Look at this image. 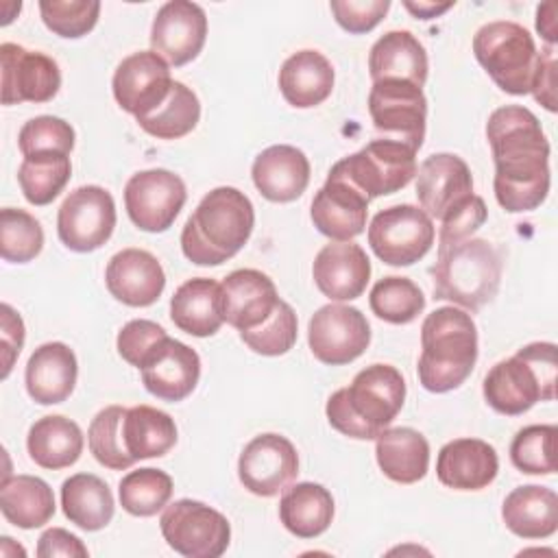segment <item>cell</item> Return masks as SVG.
Instances as JSON below:
<instances>
[{
	"instance_id": "cell-11",
	"label": "cell",
	"mask_w": 558,
	"mask_h": 558,
	"mask_svg": "<svg viewBox=\"0 0 558 558\" xmlns=\"http://www.w3.org/2000/svg\"><path fill=\"white\" fill-rule=\"evenodd\" d=\"M366 235L373 253L384 264L412 266L429 253L436 229L421 207L403 203L377 211Z\"/></svg>"
},
{
	"instance_id": "cell-37",
	"label": "cell",
	"mask_w": 558,
	"mask_h": 558,
	"mask_svg": "<svg viewBox=\"0 0 558 558\" xmlns=\"http://www.w3.org/2000/svg\"><path fill=\"white\" fill-rule=\"evenodd\" d=\"M122 436L129 456L137 460L161 458L177 445L174 418L153 405L126 408L122 421Z\"/></svg>"
},
{
	"instance_id": "cell-7",
	"label": "cell",
	"mask_w": 558,
	"mask_h": 558,
	"mask_svg": "<svg viewBox=\"0 0 558 558\" xmlns=\"http://www.w3.org/2000/svg\"><path fill=\"white\" fill-rule=\"evenodd\" d=\"M473 54L501 92L530 94L538 50L527 28L510 20L488 22L473 37Z\"/></svg>"
},
{
	"instance_id": "cell-1",
	"label": "cell",
	"mask_w": 558,
	"mask_h": 558,
	"mask_svg": "<svg viewBox=\"0 0 558 558\" xmlns=\"http://www.w3.org/2000/svg\"><path fill=\"white\" fill-rule=\"evenodd\" d=\"M486 137L497 203L510 214L541 207L549 192V142L538 118L521 105L499 107L486 122Z\"/></svg>"
},
{
	"instance_id": "cell-16",
	"label": "cell",
	"mask_w": 558,
	"mask_h": 558,
	"mask_svg": "<svg viewBox=\"0 0 558 558\" xmlns=\"http://www.w3.org/2000/svg\"><path fill=\"white\" fill-rule=\"evenodd\" d=\"M170 65L153 50L124 57L111 78L113 98L135 120L155 111L172 89Z\"/></svg>"
},
{
	"instance_id": "cell-41",
	"label": "cell",
	"mask_w": 558,
	"mask_h": 558,
	"mask_svg": "<svg viewBox=\"0 0 558 558\" xmlns=\"http://www.w3.org/2000/svg\"><path fill=\"white\" fill-rule=\"evenodd\" d=\"M368 305L377 318L392 325H408L425 310V296L412 279L390 275L373 286Z\"/></svg>"
},
{
	"instance_id": "cell-54",
	"label": "cell",
	"mask_w": 558,
	"mask_h": 558,
	"mask_svg": "<svg viewBox=\"0 0 558 558\" xmlns=\"http://www.w3.org/2000/svg\"><path fill=\"white\" fill-rule=\"evenodd\" d=\"M558 4L556 2H543L536 9V31L547 41V46H554L558 41Z\"/></svg>"
},
{
	"instance_id": "cell-51",
	"label": "cell",
	"mask_w": 558,
	"mask_h": 558,
	"mask_svg": "<svg viewBox=\"0 0 558 558\" xmlns=\"http://www.w3.org/2000/svg\"><path fill=\"white\" fill-rule=\"evenodd\" d=\"M556 87H558L556 50H554V46H545L536 57V68H534V78H532L530 92L534 94V100L541 102L551 113L558 109Z\"/></svg>"
},
{
	"instance_id": "cell-8",
	"label": "cell",
	"mask_w": 558,
	"mask_h": 558,
	"mask_svg": "<svg viewBox=\"0 0 558 558\" xmlns=\"http://www.w3.org/2000/svg\"><path fill=\"white\" fill-rule=\"evenodd\" d=\"M416 153L395 140H373L357 153L336 161L331 172L347 179L368 198L395 194L416 177Z\"/></svg>"
},
{
	"instance_id": "cell-18",
	"label": "cell",
	"mask_w": 558,
	"mask_h": 558,
	"mask_svg": "<svg viewBox=\"0 0 558 558\" xmlns=\"http://www.w3.org/2000/svg\"><path fill=\"white\" fill-rule=\"evenodd\" d=\"M207 39V15L190 0H170L159 7L150 26V48L168 65H185L198 57Z\"/></svg>"
},
{
	"instance_id": "cell-39",
	"label": "cell",
	"mask_w": 558,
	"mask_h": 558,
	"mask_svg": "<svg viewBox=\"0 0 558 558\" xmlns=\"http://www.w3.org/2000/svg\"><path fill=\"white\" fill-rule=\"evenodd\" d=\"M201 120L198 96L181 81L172 83L168 98L148 116L137 118V124L157 140H179L194 131Z\"/></svg>"
},
{
	"instance_id": "cell-13",
	"label": "cell",
	"mask_w": 558,
	"mask_h": 558,
	"mask_svg": "<svg viewBox=\"0 0 558 558\" xmlns=\"http://www.w3.org/2000/svg\"><path fill=\"white\" fill-rule=\"evenodd\" d=\"M185 201L183 179L166 168L135 172L124 185V207L131 222L148 233L168 231Z\"/></svg>"
},
{
	"instance_id": "cell-53",
	"label": "cell",
	"mask_w": 558,
	"mask_h": 558,
	"mask_svg": "<svg viewBox=\"0 0 558 558\" xmlns=\"http://www.w3.org/2000/svg\"><path fill=\"white\" fill-rule=\"evenodd\" d=\"M37 556L39 558H54V556L87 558V547L76 534L63 527H50L37 541Z\"/></svg>"
},
{
	"instance_id": "cell-30",
	"label": "cell",
	"mask_w": 558,
	"mask_h": 558,
	"mask_svg": "<svg viewBox=\"0 0 558 558\" xmlns=\"http://www.w3.org/2000/svg\"><path fill=\"white\" fill-rule=\"evenodd\" d=\"M427 68V52L410 31H388L368 52V74L373 83L381 78H403L423 87Z\"/></svg>"
},
{
	"instance_id": "cell-23",
	"label": "cell",
	"mask_w": 558,
	"mask_h": 558,
	"mask_svg": "<svg viewBox=\"0 0 558 558\" xmlns=\"http://www.w3.org/2000/svg\"><path fill=\"white\" fill-rule=\"evenodd\" d=\"M105 283L116 301L129 307H148L161 296L166 272L153 253L144 248H122L109 259Z\"/></svg>"
},
{
	"instance_id": "cell-24",
	"label": "cell",
	"mask_w": 558,
	"mask_h": 558,
	"mask_svg": "<svg viewBox=\"0 0 558 558\" xmlns=\"http://www.w3.org/2000/svg\"><path fill=\"white\" fill-rule=\"evenodd\" d=\"M312 277L327 299L353 301L366 290L371 279V259L355 242H329L316 253Z\"/></svg>"
},
{
	"instance_id": "cell-55",
	"label": "cell",
	"mask_w": 558,
	"mask_h": 558,
	"mask_svg": "<svg viewBox=\"0 0 558 558\" xmlns=\"http://www.w3.org/2000/svg\"><path fill=\"white\" fill-rule=\"evenodd\" d=\"M403 7L418 20H432V17H438L442 15L445 11H449L453 7V2H403Z\"/></svg>"
},
{
	"instance_id": "cell-21",
	"label": "cell",
	"mask_w": 558,
	"mask_h": 558,
	"mask_svg": "<svg viewBox=\"0 0 558 558\" xmlns=\"http://www.w3.org/2000/svg\"><path fill=\"white\" fill-rule=\"evenodd\" d=\"M371 198L347 179L331 172L312 198L310 216L314 227L336 242H351L366 229Z\"/></svg>"
},
{
	"instance_id": "cell-12",
	"label": "cell",
	"mask_w": 558,
	"mask_h": 558,
	"mask_svg": "<svg viewBox=\"0 0 558 558\" xmlns=\"http://www.w3.org/2000/svg\"><path fill=\"white\" fill-rule=\"evenodd\" d=\"M113 196L100 185L72 190L57 211V233L65 248L92 253L100 248L116 229Z\"/></svg>"
},
{
	"instance_id": "cell-36",
	"label": "cell",
	"mask_w": 558,
	"mask_h": 558,
	"mask_svg": "<svg viewBox=\"0 0 558 558\" xmlns=\"http://www.w3.org/2000/svg\"><path fill=\"white\" fill-rule=\"evenodd\" d=\"M61 508L70 523L96 532L113 519L116 501L105 480L94 473H74L61 484Z\"/></svg>"
},
{
	"instance_id": "cell-47",
	"label": "cell",
	"mask_w": 558,
	"mask_h": 558,
	"mask_svg": "<svg viewBox=\"0 0 558 558\" xmlns=\"http://www.w3.org/2000/svg\"><path fill=\"white\" fill-rule=\"evenodd\" d=\"M17 146L24 157L39 153L70 155L74 148V129L57 116H37L24 122L17 135Z\"/></svg>"
},
{
	"instance_id": "cell-28",
	"label": "cell",
	"mask_w": 558,
	"mask_h": 558,
	"mask_svg": "<svg viewBox=\"0 0 558 558\" xmlns=\"http://www.w3.org/2000/svg\"><path fill=\"white\" fill-rule=\"evenodd\" d=\"M333 78V65L323 52L299 50L279 70V92L288 105L310 109L331 96Z\"/></svg>"
},
{
	"instance_id": "cell-26",
	"label": "cell",
	"mask_w": 558,
	"mask_h": 558,
	"mask_svg": "<svg viewBox=\"0 0 558 558\" xmlns=\"http://www.w3.org/2000/svg\"><path fill=\"white\" fill-rule=\"evenodd\" d=\"M251 177L266 201L292 203L307 190L310 159L296 146L275 144L255 157Z\"/></svg>"
},
{
	"instance_id": "cell-3",
	"label": "cell",
	"mask_w": 558,
	"mask_h": 558,
	"mask_svg": "<svg viewBox=\"0 0 558 558\" xmlns=\"http://www.w3.org/2000/svg\"><path fill=\"white\" fill-rule=\"evenodd\" d=\"M403 401V375L390 364H371L327 399L325 414L336 432L355 440H375L397 418Z\"/></svg>"
},
{
	"instance_id": "cell-20",
	"label": "cell",
	"mask_w": 558,
	"mask_h": 558,
	"mask_svg": "<svg viewBox=\"0 0 558 558\" xmlns=\"http://www.w3.org/2000/svg\"><path fill=\"white\" fill-rule=\"evenodd\" d=\"M471 196L473 177L462 157L436 153L416 168V198L429 218L442 220Z\"/></svg>"
},
{
	"instance_id": "cell-6",
	"label": "cell",
	"mask_w": 558,
	"mask_h": 558,
	"mask_svg": "<svg viewBox=\"0 0 558 558\" xmlns=\"http://www.w3.org/2000/svg\"><path fill=\"white\" fill-rule=\"evenodd\" d=\"M556 371V344L530 342L486 373L484 399L495 412L519 416L538 401H554Z\"/></svg>"
},
{
	"instance_id": "cell-4",
	"label": "cell",
	"mask_w": 558,
	"mask_h": 558,
	"mask_svg": "<svg viewBox=\"0 0 558 558\" xmlns=\"http://www.w3.org/2000/svg\"><path fill=\"white\" fill-rule=\"evenodd\" d=\"M418 381L429 392H449L466 381L477 362V327L464 310L438 307L421 325Z\"/></svg>"
},
{
	"instance_id": "cell-14",
	"label": "cell",
	"mask_w": 558,
	"mask_h": 558,
	"mask_svg": "<svg viewBox=\"0 0 558 558\" xmlns=\"http://www.w3.org/2000/svg\"><path fill=\"white\" fill-rule=\"evenodd\" d=\"M307 344L318 362L342 366L357 360L368 349L371 325L357 307L329 303L312 314Z\"/></svg>"
},
{
	"instance_id": "cell-9",
	"label": "cell",
	"mask_w": 558,
	"mask_h": 558,
	"mask_svg": "<svg viewBox=\"0 0 558 558\" xmlns=\"http://www.w3.org/2000/svg\"><path fill=\"white\" fill-rule=\"evenodd\" d=\"M159 527L163 541L185 558H218L231 541L227 517L196 499H177L166 506Z\"/></svg>"
},
{
	"instance_id": "cell-2",
	"label": "cell",
	"mask_w": 558,
	"mask_h": 558,
	"mask_svg": "<svg viewBox=\"0 0 558 558\" xmlns=\"http://www.w3.org/2000/svg\"><path fill=\"white\" fill-rule=\"evenodd\" d=\"M255 227V209L244 192L220 185L207 192L181 231L183 255L198 266H218L238 255Z\"/></svg>"
},
{
	"instance_id": "cell-50",
	"label": "cell",
	"mask_w": 558,
	"mask_h": 558,
	"mask_svg": "<svg viewBox=\"0 0 558 558\" xmlns=\"http://www.w3.org/2000/svg\"><path fill=\"white\" fill-rule=\"evenodd\" d=\"M166 333V329L153 320H146V318H135V320H129L120 331H118V340H116V347H118V353L124 362H129L131 366H140L144 355L153 349V344L157 340H161Z\"/></svg>"
},
{
	"instance_id": "cell-48",
	"label": "cell",
	"mask_w": 558,
	"mask_h": 558,
	"mask_svg": "<svg viewBox=\"0 0 558 558\" xmlns=\"http://www.w3.org/2000/svg\"><path fill=\"white\" fill-rule=\"evenodd\" d=\"M329 9L340 28L362 35L384 20L390 9V0H331Z\"/></svg>"
},
{
	"instance_id": "cell-25",
	"label": "cell",
	"mask_w": 558,
	"mask_h": 558,
	"mask_svg": "<svg viewBox=\"0 0 558 558\" xmlns=\"http://www.w3.org/2000/svg\"><path fill=\"white\" fill-rule=\"evenodd\" d=\"M499 471L493 445L480 438H456L442 445L436 458L438 482L453 490H482Z\"/></svg>"
},
{
	"instance_id": "cell-31",
	"label": "cell",
	"mask_w": 558,
	"mask_h": 558,
	"mask_svg": "<svg viewBox=\"0 0 558 558\" xmlns=\"http://www.w3.org/2000/svg\"><path fill=\"white\" fill-rule=\"evenodd\" d=\"M375 458L388 480L414 484L427 475L429 442L412 427H386L375 438Z\"/></svg>"
},
{
	"instance_id": "cell-49",
	"label": "cell",
	"mask_w": 558,
	"mask_h": 558,
	"mask_svg": "<svg viewBox=\"0 0 558 558\" xmlns=\"http://www.w3.org/2000/svg\"><path fill=\"white\" fill-rule=\"evenodd\" d=\"M486 216H488V209L484 205V198L473 194L466 203H462L440 220L438 246L469 240L486 222Z\"/></svg>"
},
{
	"instance_id": "cell-10",
	"label": "cell",
	"mask_w": 558,
	"mask_h": 558,
	"mask_svg": "<svg viewBox=\"0 0 558 558\" xmlns=\"http://www.w3.org/2000/svg\"><path fill=\"white\" fill-rule=\"evenodd\" d=\"M368 113L384 140L401 142L418 153L427 120V98L418 85L403 78L375 81L368 94Z\"/></svg>"
},
{
	"instance_id": "cell-43",
	"label": "cell",
	"mask_w": 558,
	"mask_h": 558,
	"mask_svg": "<svg viewBox=\"0 0 558 558\" xmlns=\"http://www.w3.org/2000/svg\"><path fill=\"white\" fill-rule=\"evenodd\" d=\"M44 248V229L39 220L15 207L0 211V255L11 264H26Z\"/></svg>"
},
{
	"instance_id": "cell-19",
	"label": "cell",
	"mask_w": 558,
	"mask_h": 558,
	"mask_svg": "<svg viewBox=\"0 0 558 558\" xmlns=\"http://www.w3.org/2000/svg\"><path fill=\"white\" fill-rule=\"evenodd\" d=\"M137 368L142 373V384L150 395L161 401L177 403L196 388L201 377V357L181 340L163 336L153 344Z\"/></svg>"
},
{
	"instance_id": "cell-52",
	"label": "cell",
	"mask_w": 558,
	"mask_h": 558,
	"mask_svg": "<svg viewBox=\"0 0 558 558\" xmlns=\"http://www.w3.org/2000/svg\"><path fill=\"white\" fill-rule=\"evenodd\" d=\"M24 320L22 316L9 305H0V347H2V379L9 377L15 357L24 347Z\"/></svg>"
},
{
	"instance_id": "cell-27",
	"label": "cell",
	"mask_w": 558,
	"mask_h": 558,
	"mask_svg": "<svg viewBox=\"0 0 558 558\" xmlns=\"http://www.w3.org/2000/svg\"><path fill=\"white\" fill-rule=\"evenodd\" d=\"M78 364L74 351L63 342H46L37 347L24 371L28 397L39 405L65 401L76 386Z\"/></svg>"
},
{
	"instance_id": "cell-35",
	"label": "cell",
	"mask_w": 558,
	"mask_h": 558,
	"mask_svg": "<svg viewBox=\"0 0 558 558\" xmlns=\"http://www.w3.org/2000/svg\"><path fill=\"white\" fill-rule=\"evenodd\" d=\"M0 510L4 519L22 530L46 525L57 506L48 482L35 475H7L0 484Z\"/></svg>"
},
{
	"instance_id": "cell-38",
	"label": "cell",
	"mask_w": 558,
	"mask_h": 558,
	"mask_svg": "<svg viewBox=\"0 0 558 558\" xmlns=\"http://www.w3.org/2000/svg\"><path fill=\"white\" fill-rule=\"evenodd\" d=\"M72 174L70 155L63 153H39L24 157L17 168V183L24 198L31 205H48L52 203L63 187L68 185Z\"/></svg>"
},
{
	"instance_id": "cell-5",
	"label": "cell",
	"mask_w": 558,
	"mask_h": 558,
	"mask_svg": "<svg viewBox=\"0 0 558 558\" xmlns=\"http://www.w3.org/2000/svg\"><path fill=\"white\" fill-rule=\"evenodd\" d=\"M429 275L434 281V299L477 312L497 296L501 255L488 240L469 238L438 246V257Z\"/></svg>"
},
{
	"instance_id": "cell-46",
	"label": "cell",
	"mask_w": 558,
	"mask_h": 558,
	"mask_svg": "<svg viewBox=\"0 0 558 558\" xmlns=\"http://www.w3.org/2000/svg\"><path fill=\"white\" fill-rule=\"evenodd\" d=\"M39 13L48 31L59 37L76 39L87 35L100 13L98 0H39Z\"/></svg>"
},
{
	"instance_id": "cell-42",
	"label": "cell",
	"mask_w": 558,
	"mask_h": 558,
	"mask_svg": "<svg viewBox=\"0 0 558 558\" xmlns=\"http://www.w3.org/2000/svg\"><path fill=\"white\" fill-rule=\"evenodd\" d=\"M124 414H126V408L107 405L92 418L87 429V442H89L92 456L96 458L98 464L111 471H124L135 464V460L129 456L124 447V436H122Z\"/></svg>"
},
{
	"instance_id": "cell-29",
	"label": "cell",
	"mask_w": 558,
	"mask_h": 558,
	"mask_svg": "<svg viewBox=\"0 0 558 558\" xmlns=\"http://www.w3.org/2000/svg\"><path fill=\"white\" fill-rule=\"evenodd\" d=\"M501 519L519 538H547L558 530V495L538 484L517 486L501 504Z\"/></svg>"
},
{
	"instance_id": "cell-34",
	"label": "cell",
	"mask_w": 558,
	"mask_h": 558,
	"mask_svg": "<svg viewBox=\"0 0 558 558\" xmlns=\"http://www.w3.org/2000/svg\"><path fill=\"white\" fill-rule=\"evenodd\" d=\"M26 449L37 466L59 471L72 466L81 458L83 432L68 416H41L28 429Z\"/></svg>"
},
{
	"instance_id": "cell-40",
	"label": "cell",
	"mask_w": 558,
	"mask_h": 558,
	"mask_svg": "<svg viewBox=\"0 0 558 558\" xmlns=\"http://www.w3.org/2000/svg\"><path fill=\"white\" fill-rule=\"evenodd\" d=\"M172 477L161 469H137L118 484L120 506L133 517H153L163 510L172 497Z\"/></svg>"
},
{
	"instance_id": "cell-15",
	"label": "cell",
	"mask_w": 558,
	"mask_h": 558,
	"mask_svg": "<svg viewBox=\"0 0 558 558\" xmlns=\"http://www.w3.org/2000/svg\"><path fill=\"white\" fill-rule=\"evenodd\" d=\"M299 475V453L281 434H259L248 440L238 460L242 486L257 497H275Z\"/></svg>"
},
{
	"instance_id": "cell-32",
	"label": "cell",
	"mask_w": 558,
	"mask_h": 558,
	"mask_svg": "<svg viewBox=\"0 0 558 558\" xmlns=\"http://www.w3.org/2000/svg\"><path fill=\"white\" fill-rule=\"evenodd\" d=\"M220 283L209 277H194L181 283L170 299L172 323L196 338L214 336L222 327Z\"/></svg>"
},
{
	"instance_id": "cell-33",
	"label": "cell",
	"mask_w": 558,
	"mask_h": 558,
	"mask_svg": "<svg viewBox=\"0 0 558 558\" xmlns=\"http://www.w3.org/2000/svg\"><path fill=\"white\" fill-rule=\"evenodd\" d=\"M279 519L290 534L316 538L333 521V497L316 482L292 484L279 499Z\"/></svg>"
},
{
	"instance_id": "cell-45",
	"label": "cell",
	"mask_w": 558,
	"mask_h": 558,
	"mask_svg": "<svg viewBox=\"0 0 558 558\" xmlns=\"http://www.w3.org/2000/svg\"><path fill=\"white\" fill-rule=\"evenodd\" d=\"M296 331H299L296 314L292 305L281 299L275 312L259 327L240 331V338L251 351L275 357V355L288 353L294 347Z\"/></svg>"
},
{
	"instance_id": "cell-22",
	"label": "cell",
	"mask_w": 558,
	"mask_h": 558,
	"mask_svg": "<svg viewBox=\"0 0 558 558\" xmlns=\"http://www.w3.org/2000/svg\"><path fill=\"white\" fill-rule=\"evenodd\" d=\"M218 301L222 320L238 331H248L259 327L281 299L268 275L255 268H240L222 279Z\"/></svg>"
},
{
	"instance_id": "cell-17",
	"label": "cell",
	"mask_w": 558,
	"mask_h": 558,
	"mask_svg": "<svg viewBox=\"0 0 558 558\" xmlns=\"http://www.w3.org/2000/svg\"><path fill=\"white\" fill-rule=\"evenodd\" d=\"M2 105L48 102L61 87V72L52 57L4 41L0 46Z\"/></svg>"
},
{
	"instance_id": "cell-44",
	"label": "cell",
	"mask_w": 558,
	"mask_h": 558,
	"mask_svg": "<svg viewBox=\"0 0 558 558\" xmlns=\"http://www.w3.org/2000/svg\"><path fill=\"white\" fill-rule=\"evenodd\" d=\"M556 425H527L510 445L512 464L527 475H551L556 471Z\"/></svg>"
}]
</instances>
